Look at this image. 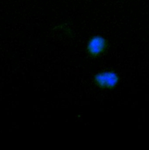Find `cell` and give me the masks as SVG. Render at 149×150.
<instances>
[{
  "label": "cell",
  "mask_w": 149,
  "mask_h": 150,
  "mask_svg": "<svg viewBox=\"0 0 149 150\" xmlns=\"http://www.w3.org/2000/svg\"><path fill=\"white\" fill-rule=\"evenodd\" d=\"M108 47V40L102 35H96L89 38L87 43L86 52L91 57L96 58L106 53Z\"/></svg>",
  "instance_id": "obj_2"
},
{
  "label": "cell",
  "mask_w": 149,
  "mask_h": 150,
  "mask_svg": "<svg viewBox=\"0 0 149 150\" xmlns=\"http://www.w3.org/2000/svg\"><path fill=\"white\" fill-rule=\"evenodd\" d=\"M121 77L114 70L99 72L93 76L94 83L103 90H113L119 83Z\"/></svg>",
  "instance_id": "obj_1"
}]
</instances>
